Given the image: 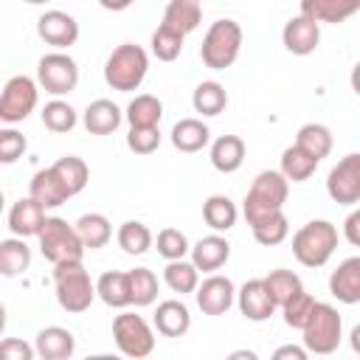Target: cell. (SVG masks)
Wrapping results in <instances>:
<instances>
[{"label": "cell", "mask_w": 360, "mask_h": 360, "mask_svg": "<svg viewBox=\"0 0 360 360\" xmlns=\"http://www.w3.org/2000/svg\"><path fill=\"white\" fill-rule=\"evenodd\" d=\"M76 233H79V239L87 250H98L112 239V225L104 214L90 211V214H82L76 219Z\"/></svg>", "instance_id": "obj_30"}, {"label": "cell", "mask_w": 360, "mask_h": 360, "mask_svg": "<svg viewBox=\"0 0 360 360\" xmlns=\"http://www.w3.org/2000/svg\"><path fill=\"white\" fill-rule=\"evenodd\" d=\"M343 340V318L332 304L318 301L309 323L304 326V349L312 354H332Z\"/></svg>", "instance_id": "obj_7"}, {"label": "cell", "mask_w": 360, "mask_h": 360, "mask_svg": "<svg viewBox=\"0 0 360 360\" xmlns=\"http://www.w3.org/2000/svg\"><path fill=\"white\" fill-rule=\"evenodd\" d=\"M53 290H56V301L65 312H84L90 309L96 292V284L90 278V273L84 270L82 262H65L53 267Z\"/></svg>", "instance_id": "obj_4"}, {"label": "cell", "mask_w": 360, "mask_h": 360, "mask_svg": "<svg viewBox=\"0 0 360 360\" xmlns=\"http://www.w3.org/2000/svg\"><path fill=\"white\" fill-rule=\"evenodd\" d=\"M28 197H34L42 208H59L70 200V191L62 183V177L53 172V166H48V169L34 172L31 186H28Z\"/></svg>", "instance_id": "obj_17"}, {"label": "cell", "mask_w": 360, "mask_h": 360, "mask_svg": "<svg viewBox=\"0 0 360 360\" xmlns=\"http://www.w3.org/2000/svg\"><path fill=\"white\" fill-rule=\"evenodd\" d=\"M53 172H56V174L62 177V183L68 186L70 197L82 194L84 186H87V180H90V169H87V163H84L82 158H76V155H65V158H59V160L53 163Z\"/></svg>", "instance_id": "obj_38"}, {"label": "cell", "mask_w": 360, "mask_h": 360, "mask_svg": "<svg viewBox=\"0 0 360 360\" xmlns=\"http://www.w3.org/2000/svg\"><path fill=\"white\" fill-rule=\"evenodd\" d=\"M349 82H352V90L360 96V62L352 68V76H349Z\"/></svg>", "instance_id": "obj_52"}, {"label": "cell", "mask_w": 360, "mask_h": 360, "mask_svg": "<svg viewBox=\"0 0 360 360\" xmlns=\"http://www.w3.org/2000/svg\"><path fill=\"white\" fill-rule=\"evenodd\" d=\"M354 11H360V0H304L298 14L321 25V22H343Z\"/></svg>", "instance_id": "obj_23"}, {"label": "cell", "mask_w": 360, "mask_h": 360, "mask_svg": "<svg viewBox=\"0 0 360 360\" xmlns=\"http://www.w3.org/2000/svg\"><path fill=\"white\" fill-rule=\"evenodd\" d=\"M338 248V228L329 219H309L292 233V256L304 267H323Z\"/></svg>", "instance_id": "obj_3"}, {"label": "cell", "mask_w": 360, "mask_h": 360, "mask_svg": "<svg viewBox=\"0 0 360 360\" xmlns=\"http://www.w3.org/2000/svg\"><path fill=\"white\" fill-rule=\"evenodd\" d=\"M37 84L53 98L68 96L79 84V65L65 51H51L37 62Z\"/></svg>", "instance_id": "obj_9"}, {"label": "cell", "mask_w": 360, "mask_h": 360, "mask_svg": "<svg viewBox=\"0 0 360 360\" xmlns=\"http://www.w3.org/2000/svg\"><path fill=\"white\" fill-rule=\"evenodd\" d=\"M191 104H194V112L205 115V118H214L219 115L225 107H228V93L219 82L208 79V82H200L191 93Z\"/></svg>", "instance_id": "obj_31"}, {"label": "cell", "mask_w": 360, "mask_h": 360, "mask_svg": "<svg viewBox=\"0 0 360 360\" xmlns=\"http://www.w3.org/2000/svg\"><path fill=\"white\" fill-rule=\"evenodd\" d=\"M118 248L124 250V253H129V256H143L149 248H152V231L143 225V222H138V219H127L121 228H118Z\"/></svg>", "instance_id": "obj_37"}, {"label": "cell", "mask_w": 360, "mask_h": 360, "mask_svg": "<svg viewBox=\"0 0 360 360\" xmlns=\"http://www.w3.org/2000/svg\"><path fill=\"white\" fill-rule=\"evenodd\" d=\"M211 141V129L208 124H202L200 118H180L174 127H172V146L177 152H186V155H194L200 149H205Z\"/></svg>", "instance_id": "obj_25"}, {"label": "cell", "mask_w": 360, "mask_h": 360, "mask_svg": "<svg viewBox=\"0 0 360 360\" xmlns=\"http://www.w3.org/2000/svg\"><path fill=\"white\" fill-rule=\"evenodd\" d=\"M37 239H39L42 256L53 267L65 264V262H82L84 250H87L76 233V225H68V219H62V217H48V222Z\"/></svg>", "instance_id": "obj_6"}, {"label": "cell", "mask_w": 360, "mask_h": 360, "mask_svg": "<svg viewBox=\"0 0 360 360\" xmlns=\"http://www.w3.org/2000/svg\"><path fill=\"white\" fill-rule=\"evenodd\" d=\"M37 349L25 343L22 338H3L0 343V360H34Z\"/></svg>", "instance_id": "obj_47"}, {"label": "cell", "mask_w": 360, "mask_h": 360, "mask_svg": "<svg viewBox=\"0 0 360 360\" xmlns=\"http://www.w3.org/2000/svg\"><path fill=\"white\" fill-rule=\"evenodd\" d=\"M315 169H318V160L315 158H309L301 146H287L284 152H281V174L287 177V183H304V180H309L312 174H315Z\"/></svg>", "instance_id": "obj_34"}, {"label": "cell", "mask_w": 360, "mask_h": 360, "mask_svg": "<svg viewBox=\"0 0 360 360\" xmlns=\"http://www.w3.org/2000/svg\"><path fill=\"white\" fill-rule=\"evenodd\" d=\"M200 22H202V6L197 0H172L166 6V11H163V22L160 25L174 31V34H180V37H186Z\"/></svg>", "instance_id": "obj_24"}, {"label": "cell", "mask_w": 360, "mask_h": 360, "mask_svg": "<svg viewBox=\"0 0 360 360\" xmlns=\"http://www.w3.org/2000/svg\"><path fill=\"white\" fill-rule=\"evenodd\" d=\"M96 292L98 298L112 307V309H124L132 304V290H129V273L124 270H107L98 276L96 281Z\"/></svg>", "instance_id": "obj_27"}, {"label": "cell", "mask_w": 360, "mask_h": 360, "mask_svg": "<svg viewBox=\"0 0 360 360\" xmlns=\"http://www.w3.org/2000/svg\"><path fill=\"white\" fill-rule=\"evenodd\" d=\"M37 357L42 360H70L76 352V338L65 326H45L34 338Z\"/></svg>", "instance_id": "obj_18"}, {"label": "cell", "mask_w": 360, "mask_h": 360, "mask_svg": "<svg viewBox=\"0 0 360 360\" xmlns=\"http://www.w3.org/2000/svg\"><path fill=\"white\" fill-rule=\"evenodd\" d=\"M84 360H124V354H87Z\"/></svg>", "instance_id": "obj_53"}, {"label": "cell", "mask_w": 360, "mask_h": 360, "mask_svg": "<svg viewBox=\"0 0 360 360\" xmlns=\"http://www.w3.org/2000/svg\"><path fill=\"white\" fill-rule=\"evenodd\" d=\"M129 273V290H132V304L135 307H149L158 298V276L149 267H135Z\"/></svg>", "instance_id": "obj_40"}, {"label": "cell", "mask_w": 360, "mask_h": 360, "mask_svg": "<svg viewBox=\"0 0 360 360\" xmlns=\"http://www.w3.org/2000/svg\"><path fill=\"white\" fill-rule=\"evenodd\" d=\"M329 292L340 304H360V256H349L332 270Z\"/></svg>", "instance_id": "obj_19"}, {"label": "cell", "mask_w": 360, "mask_h": 360, "mask_svg": "<svg viewBox=\"0 0 360 360\" xmlns=\"http://www.w3.org/2000/svg\"><path fill=\"white\" fill-rule=\"evenodd\" d=\"M37 34H39L42 42L53 45L56 51H65V48L76 45V39H79V22H76L73 14L59 11V8H51L45 14H39Z\"/></svg>", "instance_id": "obj_13"}, {"label": "cell", "mask_w": 360, "mask_h": 360, "mask_svg": "<svg viewBox=\"0 0 360 360\" xmlns=\"http://www.w3.org/2000/svg\"><path fill=\"white\" fill-rule=\"evenodd\" d=\"M124 118L129 121V129H155L163 118V101L152 93H141L127 104Z\"/></svg>", "instance_id": "obj_28"}, {"label": "cell", "mask_w": 360, "mask_h": 360, "mask_svg": "<svg viewBox=\"0 0 360 360\" xmlns=\"http://www.w3.org/2000/svg\"><path fill=\"white\" fill-rule=\"evenodd\" d=\"M48 222L45 208L34 200V197H22L8 208V228L14 236L25 239V236H39L42 228Z\"/></svg>", "instance_id": "obj_16"}, {"label": "cell", "mask_w": 360, "mask_h": 360, "mask_svg": "<svg viewBox=\"0 0 360 360\" xmlns=\"http://www.w3.org/2000/svg\"><path fill=\"white\" fill-rule=\"evenodd\" d=\"M270 360H309V352L298 343H284L270 354Z\"/></svg>", "instance_id": "obj_49"}, {"label": "cell", "mask_w": 360, "mask_h": 360, "mask_svg": "<svg viewBox=\"0 0 360 360\" xmlns=\"http://www.w3.org/2000/svg\"><path fill=\"white\" fill-rule=\"evenodd\" d=\"M183 39H186V37H180V34H174V31L158 25L155 34H152V53H155L160 62H174V59L180 56V51H183Z\"/></svg>", "instance_id": "obj_44"}, {"label": "cell", "mask_w": 360, "mask_h": 360, "mask_svg": "<svg viewBox=\"0 0 360 360\" xmlns=\"http://www.w3.org/2000/svg\"><path fill=\"white\" fill-rule=\"evenodd\" d=\"M236 307H239V312H242L248 321H253V323L267 321V318L278 309L276 301H273V295H270V290L264 287V278H250V281H245V284L236 290Z\"/></svg>", "instance_id": "obj_14"}, {"label": "cell", "mask_w": 360, "mask_h": 360, "mask_svg": "<svg viewBox=\"0 0 360 360\" xmlns=\"http://www.w3.org/2000/svg\"><path fill=\"white\" fill-rule=\"evenodd\" d=\"M31 267V248L25 245V239L11 236L0 242V273L6 278H14L20 273H25Z\"/></svg>", "instance_id": "obj_33"}, {"label": "cell", "mask_w": 360, "mask_h": 360, "mask_svg": "<svg viewBox=\"0 0 360 360\" xmlns=\"http://www.w3.org/2000/svg\"><path fill=\"white\" fill-rule=\"evenodd\" d=\"M264 287L270 290V295H273V301H276V307H278V309H281L290 298H295L298 292H304L301 278H298L292 270H284V267L270 270V273L264 276Z\"/></svg>", "instance_id": "obj_36"}, {"label": "cell", "mask_w": 360, "mask_h": 360, "mask_svg": "<svg viewBox=\"0 0 360 360\" xmlns=\"http://www.w3.org/2000/svg\"><path fill=\"white\" fill-rule=\"evenodd\" d=\"M194 298H197V307L202 309V315L219 318V315H225V312L233 307V301H236V287H233V281H231L228 276L214 273V276H208V278L200 281Z\"/></svg>", "instance_id": "obj_12"}, {"label": "cell", "mask_w": 360, "mask_h": 360, "mask_svg": "<svg viewBox=\"0 0 360 360\" xmlns=\"http://www.w3.org/2000/svg\"><path fill=\"white\" fill-rule=\"evenodd\" d=\"M343 236H346V242H349L352 248H360V205L346 217V222H343Z\"/></svg>", "instance_id": "obj_48"}, {"label": "cell", "mask_w": 360, "mask_h": 360, "mask_svg": "<svg viewBox=\"0 0 360 360\" xmlns=\"http://www.w3.org/2000/svg\"><path fill=\"white\" fill-rule=\"evenodd\" d=\"M155 245H158V253L166 262H180V259H186L191 253V245H188V239H186V233L180 228H163L158 233Z\"/></svg>", "instance_id": "obj_42"}, {"label": "cell", "mask_w": 360, "mask_h": 360, "mask_svg": "<svg viewBox=\"0 0 360 360\" xmlns=\"http://www.w3.org/2000/svg\"><path fill=\"white\" fill-rule=\"evenodd\" d=\"M326 194L338 205H360V152H352L332 166L326 177Z\"/></svg>", "instance_id": "obj_11"}, {"label": "cell", "mask_w": 360, "mask_h": 360, "mask_svg": "<svg viewBox=\"0 0 360 360\" xmlns=\"http://www.w3.org/2000/svg\"><path fill=\"white\" fill-rule=\"evenodd\" d=\"M332 129L323 127V124H304L298 132H295V146H301L309 158H315L318 163L332 152Z\"/></svg>", "instance_id": "obj_32"}, {"label": "cell", "mask_w": 360, "mask_h": 360, "mask_svg": "<svg viewBox=\"0 0 360 360\" xmlns=\"http://www.w3.org/2000/svg\"><path fill=\"white\" fill-rule=\"evenodd\" d=\"M163 281H166V287H169L172 292H180V295L197 292V287H200V270L194 267V262H186V259H180V262H166V267H163Z\"/></svg>", "instance_id": "obj_35"}, {"label": "cell", "mask_w": 360, "mask_h": 360, "mask_svg": "<svg viewBox=\"0 0 360 360\" xmlns=\"http://www.w3.org/2000/svg\"><path fill=\"white\" fill-rule=\"evenodd\" d=\"M152 323H155V329L163 338H183L191 329V312H188V307L183 301L169 298V301H160L158 304Z\"/></svg>", "instance_id": "obj_21"}, {"label": "cell", "mask_w": 360, "mask_h": 360, "mask_svg": "<svg viewBox=\"0 0 360 360\" xmlns=\"http://www.w3.org/2000/svg\"><path fill=\"white\" fill-rule=\"evenodd\" d=\"M146 70H149L146 51L141 45H135V42H124L107 56L104 82L118 93H132V90H138L143 84Z\"/></svg>", "instance_id": "obj_2"}, {"label": "cell", "mask_w": 360, "mask_h": 360, "mask_svg": "<svg viewBox=\"0 0 360 360\" xmlns=\"http://www.w3.org/2000/svg\"><path fill=\"white\" fill-rule=\"evenodd\" d=\"M211 166L222 174H233L245 163V141L239 135H219L211 143Z\"/></svg>", "instance_id": "obj_26"}, {"label": "cell", "mask_w": 360, "mask_h": 360, "mask_svg": "<svg viewBox=\"0 0 360 360\" xmlns=\"http://www.w3.org/2000/svg\"><path fill=\"white\" fill-rule=\"evenodd\" d=\"M42 124H45V129L62 135V132H70L79 124V115H76V110L68 101L53 98V101H48L42 107Z\"/></svg>", "instance_id": "obj_39"}, {"label": "cell", "mask_w": 360, "mask_h": 360, "mask_svg": "<svg viewBox=\"0 0 360 360\" xmlns=\"http://www.w3.org/2000/svg\"><path fill=\"white\" fill-rule=\"evenodd\" d=\"M281 42L292 56H309L321 42V25L304 14H295L284 22Z\"/></svg>", "instance_id": "obj_15"}, {"label": "cell", "mask_w": 360, "mask_h": 360, "mask_svg": "<svg viewBox=\"0 0 360 360\" xmlns=\"http://www.w3.org/2000/svg\"><path fill=\"white\" fill-rule=\"evenodd\" d=\"M112 340H115L118 352L127 360H143V357H149L155 352V332L135 312L115 315V321H112Z\"/></svg>", "instance_id": "obj_8"}, {"label": "cell", "mask_w": 360, "mask_h": 360, "mask_svg": "<svg viewBox=\"0 0 360 360\" xmlns=\"http://www.w3.org/2000/svg\"><path fill=\"white\" fill-rule=\"evenodd\" d=\"M315 298L304 290V292H298L295 298H290L284 307H281V315H284V323L287 326H292V329H301L304 332V326L309 323V318H312V312H315Z\"/></svg>", "instance_id": "obj_43"}, {"label": "cell", "mask_w": 360, "mask_h": 360, "mask_svg": "<svg viewBox=\"0 0 360 360\" xmlns=\"http://www.w3.org/2000/svg\"><path fill=\"white\" fill-rule=\"evenodd\" d=\"M287 194H290V183L281 172H273V169L259 172L245 194V202H242V214H245L248 225H256L273 214H281Z\"/></svg>", "instance_id": "obj_1"}, {"label": "cell", "mask_w": 360, "mask_h": 360, "mask_svg": "<svg viewBox=\"0 0 360 360\" xmlns=\"http://www.w3.org/2000/svg\"><path fill=\"white\" fill-rule=\"evenodd\" d=\"M250 231H253V239H256L259 245L273 248V245H281V242L287 239V233H290V219H287V214L281 211V214H273V217H267V219L250 225Z\"/></svg>", "instance_id": "obj_41"}, {"label": "cell", "mask_w": 360, "mask_h": 360, "mask_svg": "<svg viewBox=\"0 0 360 360\" xmlns=\"http://www.w3.org/2000/svg\"><path fill=\"white\" fill-rule=\"evenodd\" d=\"M25 149H28V141H25V135L22 132H17V129H11V127H6V129H0V163H14V160H20L22 155H25Z\"/></svg>", "instance_id": "obj_45"}, {"label": "cell", "mask_w": 360, "mask_h": 360, "mask_svg": "<svg viewBox=\"0 0 360 360\" xmlns=\"http://www.w3.org/2000/svg\"><path fill=\"white\" fill-rule=\"evenodd\" d=\"M37 101H39V84L25 73L11 76L0 93V121L3 124L25 121L34 112Z\"/></svg>", "instance_id": "obj_10"}, {"label": "cell", "mask_w": 360, "mask_h": 360, "mask_svg": "<svg viewBox=\"0 0 360 360\" xmlns=\"http://www.w3.org/2000/svg\"><path fill=\"white\" fill-rule=\"evenodd\" d=\"M239 51H242V25L236 20L222 17L211 22V28L205 31L200 45V59L211 70H225L239 59Z\"/></svg>", "instance_id": "obj_5"}, {"label": "cell", "mask_w": 360, "mask_h": 360, "mask_svg": "<svg viewBox=\"0 0 360 360\" xmlns=\"http://www.w3.org/2000/svg\"><path fill=\"white\" fill-rule=\"evenodd\" d=\"M121 118H124L121 107L115 101H110V98H96L82 112V124H84V129L90 135H110V132H115L121 127Z\"/></svg>", "instance_id": "obj_22"}, {"label": "cell", "mask_w": 360, "mask_h": 360, "mask_svg": "<svg viewBox=\"0 0 360 360\" xmlns=\"http://www.w3.org/2000/svg\"><path fill=\"white\" fill-rule=\"evenodd\" d=\"M202 219L214 233H222V231H231L236 225L239 208L228 194H211L202 202Z\"/></svg>", "instance_id": "obj_29"}, {"label": "cell", "mask_w": 360, "mask_h": 360, "mask_svg": "<svg viewBox=\"0 0 360 360\" xmlns=\"http://www.w3.org/2000/svg\"><path fill=\"white\" fill-rule=\"evenodd\" d=\"M225 360H259V354L253 349H233Z\"/></svg>", "instance_id": "obj_50"}, {"label": "cell", "mask_w": 360, "mask_h": 360, "mask_svg": "<svg viewBox=\"0 0 360 360\" xmlns=\"http://www.w3.org/2000/svg\"><path fill=\"white\" fill-rule=\"evenodd\" d=\"M349 346H352L354 354H360V323L352 326V332H349Z\"/></svg>", "instance_id": "obj_51"}, {"label": "cell", "mask_w": 360, "mask_h": 360, "mask_svg": "<svg viewBox=\"0 0 360 360\" xmlns=\"http://www.w3.org/2000/svg\"><path fill=\"white\" fill-rule=\"evenodd\" d=\"M127 146L135 152V155H152L158 146H160V129H129L127 135Z\"/></svg>", "instance_id": "obj_46"}, {"label": "cell", "mask_w": 360, "mask_h": 360, "mask_svg": "<svg viewBox=\"0 0 360 360\" xmlns=\"http://www.w3.org/2000/svg\"><path fill=\"white\" fill-rule=\"evenodd\" d=\"M191 262H194V267L197 270H202V273H217L228 259H231V245H228V239L225 236H219V233H211V236H202V239H197L194 245H191Z\"/></svg>", "instance_id": "obj_20"}]
</instances>
